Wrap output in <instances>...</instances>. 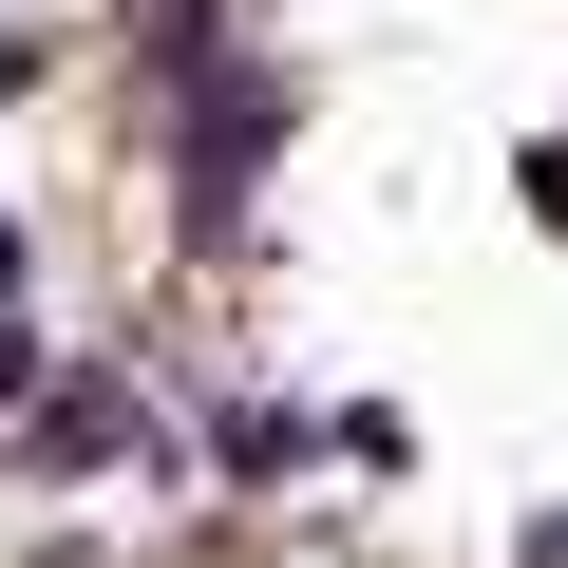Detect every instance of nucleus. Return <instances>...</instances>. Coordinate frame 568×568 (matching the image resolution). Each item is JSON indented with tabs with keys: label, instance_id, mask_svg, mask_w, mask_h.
Masks as SVG:
<instances>
[{
	"label": "nucleus",
	"instance_id": "f257e3e1",
	"mask_svg": "<svg viewBox=\"0 0 568 568\" xmlns=\"http://www.w3.org/2000/svg\"><path fill=\"white\" fill-rule=\"evenodd\" d=\"M114 455H152V417H133L114 379H77V398L39 417V474H114Z\"/></svg>",
	"mask_w": 568,
	"mask_h": 568
},
{
	"label": "nucleus",
	"instance_id": "f03ea898",
	"mask_svg": "<svg viewBox=\"0 0 568 568\" xmlns=\"http://www.w3.org/2000/svg\"><path fill=\"white\" fill-rule=\"evenodd\" d=\"M530 227L568 246V133H530Z\"/></svg>",
	"mask_w": 568,
	"mask_h": 568
},
{
	"label": "nucleus",
	"instance_id": "7ed1b4c3",
	"mask_svg": "<svg viewBox=\"0 0 568 568\" xmlns=\"http://www.w3.org/2000/svg\"><path fill=\"white\" fill-rule=\"evenodd\" d=\"M511 568H568V511H530V549H511Z\"/></svg>",
	"mask_w": 568,
	"mask_h": 568
},
{
	"label": "nucleus",
	"instance_id": "20e7f679",
	"mask_svg": "<svg viewBox=\"0 0 568 568\" xmlns=\"http://www.w3.org/2000/svg\"><path fill=\"white\" fill-rule=\"evenodd\" d=\"M0 304H20V227H0Z\"/></svg>",
	"mask_w": 568,
	"mask_h": 568
}]
</instances>
